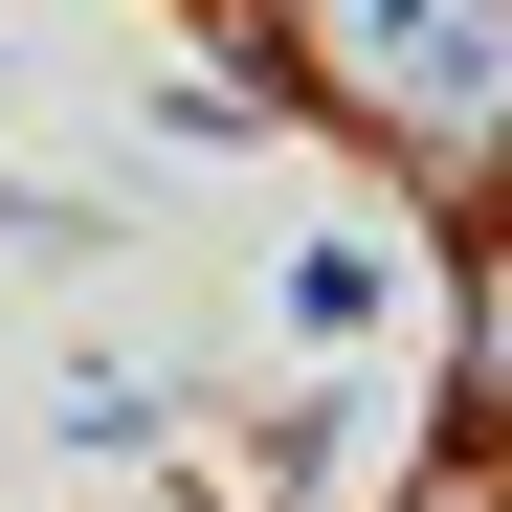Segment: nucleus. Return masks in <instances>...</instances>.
<instances>
[{"label": "nucleus", "instance_id": "1", "mask_svg": "<svg viewBox=\"0 0 512 512\" xmlns=\"http://www.w3.org/2000/svg\"><path fill=\"white\" fill-rule=\"evenodd\" d=\"M334 45H357L401 112H490V45H512V0H334Z\"/></svg>", "mask_w": 512, "mask_h": 512}, {"label": "nucleus", "instance_id": "2", "mask_svg": "<svg viewBox=\"0 0 512 512\" xmlns=\"http://www.w3.org/2000/svg\"><path fill=\"white\" fill-rule=\"evenodd\" d=\"M468 357H490V401H512V290H490V334H468Z\"/></svg>", "mask_w": 512, "mask_h": 512}]
</instances>
